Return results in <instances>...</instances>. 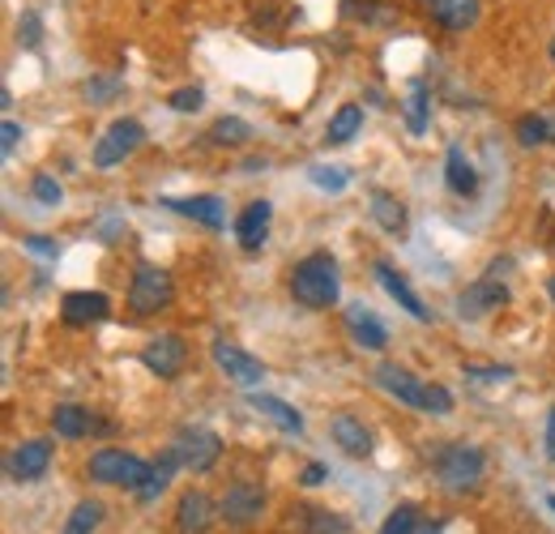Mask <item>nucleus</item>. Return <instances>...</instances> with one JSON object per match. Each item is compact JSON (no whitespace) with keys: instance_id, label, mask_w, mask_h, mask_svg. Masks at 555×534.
<instances>
[{"instance_id":"9","label":"nucleus","mask_w":555,"mask_h":534,"mask_svg":"<svg viewBox=\"0 0 555 534\" xmlns=\"http://www.w3.org/2000/svg\"><path fill=\"white\" fill-rule=\"evenodd\" d=\"M141 141H145V129H141L138 120H116V125H107V134L94 141V167L107 171V167L125 163Z\"/></svg>"},{"instance_id":"18","label":"nucleus","mask_w":555,"mask_h":534,"mask_svg":"<svg viewBox=\"0 0 555 534\" xmlns=\"http://www.w3.org/2000/svg\"><path fill=\"white\" fill-rule=\"evenodd\" d=\"M214 522V505H209L206 492H184L180 505H176V526L180 534H206Z\"/></svg>"},{"instance_id":"7","label":"nucleus","mask_w":555,"mask_h":534,"mask_svg":"<svg viewBox=\"0 0 555 534\" xmlns=\"http://www.w3.org/2000/svg\"><path fill=\"white\" fill-rule=\"evenodd\" d=\"M209 355H214L218 372H227V377H231L235 385H244V390H253V385H261V381H266V364H261L257 355H248L244 346L227 342V338H218V342L209 346Z\"/></svg>"},{"instance_id":"25","label":"nucleus","mask_w":555,"mask_h":534,"mask_svg":"<svg viewBox=\"0 0 555 534\" xmlns=\"http://www.w3.org/2000/svg\"><path fill=\"white\" fill-rule=\"evenodd\" d=\"M359 129H363V107H359V103H343V107L330 116L325 141H330V145H347L350 137H359Z\"/></svg>"},{"instance_id":"35","label":"nucleus","mask_w":555,"mask_h":534,"mask_svg":"<svg viewBox=\"0 0 555 534\" xmlns=\"http://www.w3.org/2000/svg\"><path fill=\"white\" fill-rule=\"evenodd\" d=\"M202 103H206V90H202V86L171 90V99H167V107H171V112H202Z\"/></svg>"},{"instance_id":"38","label":"nucleus","mask_w":555,"mask_h":534,"mask_svg":"<svg viewBox=\"0 0 555 534\" xmlns=\"http://www.w3.org/2000/svg\"><path fill=\"white\" fill-rule=\"evenodd\" d=\"M466 377H475V381H508L513 368H466Z\"/></svg>"},{"instance_id":"6","label":"nucleus","mask_w":555,"mask_h":534,"mask_svg":"<svg viewBox=\"0 0 555 534\" xmlns=\"http://www.w3.org/2000/svg\"><path fill=\"white\" fill-rule=\"evenodd\" d=\"M508 266V262H504ZM500 262L487 269L479 282H470L462 295H457V317L462 321H483L487 313H495V308H504L508 304V287L500 282Z\"/></svg>"},{"instance_id":"8","label":"nucleus","mask_w":555,"mask_h":534,"mask_svg":"<svg viewBox=\"0 0 555 534\" xmlns=\"http://www.w3.org/2000/svg\"><path fill=\"white\" fill-rule=\"evenodd\" d=\"M261 509H266V492H261V483H248V479H235L218 505L227 526H253L261 518Z\"/></svg>"},{"instance_id":"21","label":"nucleus","mask_w":555,"mask_h":534,"mask_svg":"<svg viewBox=\"0 0 555 534\" xmlns=\"http://www.w3.org/2000/svg\"><path fill=\"white\" fill-rule=\"evenodd\" d=\"M248 406H253L261 419L278 423L286 436H299V432H304V415H299L295 406H286L282 398H270V394H253V398H248Z\"/></svg>"},{"instance_id":"36","label":"nucleus","mask_w":555,"mask_h":534,"mask_svg":"<svg viewBox=\"0 0 555 534\" xmlns=\"http://www.w3.org/2000/svg\"><path fill=\"white\" fill-rule=\"evenodd\" d=\"M30 193H35V201H39V205H61V198H65V189H61L52 176H35Z\"/></svg>"},{"instance_id":"43","label":"nucleus","mask_w":555,"mask_h":534,"mask_svg":"<svg viewBox=\"0 0 555 534\" xmlns=\"http://www.w3.org/2000/svg\"><path fill=\"white\" fill-rule=\"evenodd\" d=\"M423 534H440V526H427V531H423Z\"/></svg>"},{"instance_id":"14","label":"nucleus","mask_w":555,"mask_h":534,"mask_svg":"<svg viewBox=\"0 0 555 534\" xmlns=\"http://www.w3.org/2000/svg\"><path fill=\"white\" fill-rule=\"evenodd\" d=\"M48 467H52V445H48V441H26V445H17L13 458H9V474H13L17 483L43 479Z\"/></svg>"},{"instance_id":"30","label":"nucleus","mask_w":555,"mask_h":534,"mask_svg":"<svg viewBox=\"0 0 555 534\" xmlns=\"http://www.w3.org/2000/svg\"><path fill=\"white\" fill-rule=\"evenodd\" d=\"M17 43H22L26 52H39V43H43V17H39L35 9H26V13L17 17Z\"/></svg>"},{"instance_id":"3","label":"nucleus","mask_w":555,"mask_h":534,"mask_svg":"<svg viewBox=\"0 0 555 534\" xmlns=\"http://www.w3.org/2000/svg\"><path fill=\"white\" fill-rule=\"evenodd\" d=\"M436 474H440V483L449 487V492H457V496H466V492H475L479 483H483V454L475 449V445H449V449H440V458H436Z\"/></svg>"},{"instance_id":"23","label":"nucleus","mask_w":555,"mask_h":534,"mask_svg":"<svg viewBox=\"0 0 555 534\" xmlns=\"http://www.w3.org/2000/svg\"><path fill=\"white\" fill-rule=\"evenodd\" d=\"M52 428H56V436H65V441H81V436H90V428H94V415H90L86 406L61 402V406L52 410Z\"/></svg>"},{"instance_id":"42","label":"nucleus","mask_w":555,"mask_h":534,"mask_svg":"<svg viewBox=\"0 0 555 534\" xmlns=\"http://www.w3.org/2000/svg\"><path fill=\"white\" fill-rule=\"evenodd\" d=\"M547 295H552V304H555V278L547 282Z\"/></svg>"},{"instance_id":"45","label":"nucleus","mask_w":555,"mask_h":534,"mask_svg":"<svg viewBox=\"0 0 555 534\" xmlns=\"http://www.w3.org/2000/svg\"><path fill=\"white\" fill-rule=\"evenodd\" d=\"M552 61H555V39H552Z\"/></svg>"},{"instance_id":"2","label":"nucleus","mask_w":555,"mask_h":534,"mask_svg":"<svg viewBox=\"0 0 555 534\" xmlns=\"http://www.w3.org/2000/svg\"><path fill=\"white\" fill-rule=\"evenodd\" d=\"M372 381H376L389 398L406 402V406H415V410H427V415H449V410H453V394H449L444 385H427V381H418L415 372H406V368H398V364H380V368L372 372Z\"/></svg>"},{"instance_id":"31","label":"nucleus","mask_w":555,"mask_h":534,"mask_svg":"<svg viewBox=\"0 0 555 534\" xmlns=\"http://www.w3.org/2000/svg\"><path fill=\"white\" fill-rule=\"evenodd\" d=\"M517 141L534 150V145H543V141H552V125H547L543 116H521V120H517Z\"/></svg>"},{"instance_id":"33","label":"nucleus","mask_w":555,"mask_h":534,"mask_svg":"<svg viewBox=\"0 0 555 534\" xmlns=\"http://www.w3.org/2000/svg\"><path fill=\"white\" fill-rule=\"evenodd\" d=\"M415 526H418V509H415V505H398V509L385 518L380 534H415Z\"/></svg>"},{"instance_id":"26","label":"nucleus","mask_w":555,"mask_h":534,"mask_svg":"<svg viewBox=\"0 0 555 534\" xmlns=\"http://www.w3.org/2000/svg\"><path fill=\"white\" fill-rule=\"evenodd\" d=\"M176 467H180V454H176V445L150 467V479H145V487H141L138 496L141 500H158L163 492H167V483H171V474H176Z\"/></svg>"},{"instance_id":"24","label":"nucleus","mask_w":555,"mask_h":534,"mask_svg":"<svg viewBox=\"0 0 555 534\" xmlns=\"http://www.w3.org/2000/svg\"><path fill=\"white\" fill-rule=\"evenodd\" d=\"M372 218H376L389 236H402V231H406V205L393 198V193H385V189L372 193Z\"/></svg>"},{"instance_id":"32","label":"nucleus","mask_w":555,"mask_h":534,"mask_svg":"<svg viewBox=\"0 0 555 534\" xmlns=\"http://www.w3.org/2000/svg\"><path fill=\"white\" fill-rule=\"evenodd\" d=\"M308 180H312L317 189H325V193H343V189L350 185V176L343 171V167H321V163L308 167Z\"/></svg>"},{"instance_id":"17","label":"nucleus","mask_w":555,"mask_h":534,"mask_svg":"<svg viewBox=\"0 0 555 534\" xmlns=\"http://www.w3.org/2000/svg\"><path fill=\"white\" fill-rule=\"evenodd\" d=\"M163 205H171L176 214H184V218H193V223H202V227H209V231H222L227 227V205L218 198H167Z\"/></svg>"},{"instance_id":"10","label":"nucleus","mask_w":555,"mask_h":534,"mask_svg":"<svg viewBox=\"0 0 555 534\" xmlns=\"http://www.w3.org/2000/svg\"><path fill=\"white\" fill-rule=\"evenodd\" d=\"M184 359H189V346H184V338L180 334L150 338L145 351H141V364H145L158 381H176V377L184 372Z\"/></svg>"},{"instance_id":"15","label":"nucleus","mask_w":555,"mask_h":534,"mask_svg":"<svg viewBox=\"0 0 555 534\" xmlns=\"http://www.w3.org/2000/svg\"><path fill=\"white\" fill-rule=\"evenodd\" d=\"M376 282H380V287L389 291V300H393L398 308H406L415 321H431V313L423 308V300L415 295V287H411V282H406L398 269L389 266V262H376Z\"/></svg>"},{"instance_id":"40","label":"nucleus","mask_w":555,"mask_h":534,"mask_svg":"<svg viewBox=\"0 0 555 534\" xmlns=\"http://www.w3.org/2000/svg\"><path fill=\"white\" fill-rule=\"evenodd\" d=\"M26 249H30V253H39V257H52V253H56V244H52L48 236H30V240H26Z\"/></svg>"},{"instance_id":"34","label":"nucleus","mask_w":555,"mask_h":534,"mask_svg":"<svg viewBox=\"0 0 555 534\" xmlns=\"http://www.w3.org/2000/svg\"><path fill=\"white\" fill-rule=\"evenodd\" d=\"M120 86H125L120 77H90V81L81 86V94H86L90 103H107V99H116V94H120Z\"/></svg>"},{"instance_id":"22","label":"nucleus","mask_w":555,"mask_h":534,"mask_svg":"<svg viewBox=\"0 0 555 534\" xmlns=\"http://www.w3.org/2000/svg\"><path fill=\"white\" fill-rule=\"evenodd\" d=\"M444 180H449V189H453L457 198H470V193L479 189V171H475V163L466 158V150H462V145H449Z\"/></svg>"},{"instance_id":"39","label":"nucleus","mask_w":555,"mask_h":534,"mask_svg":"<svg viewBox=\"0 0 555 534\" xmlns=\"http://www.w3.org/2000/svg\"><path fill=\"white\" fill-rule=\"evenodd\" d=\"M325 479H330V467H325V462H312V467H304V479H299V483H304V487H317V483H325Z\"/></svg>"},{"instance_id":"44","label":"nucleus","mask_w":555,"mask_h":534,"mask_svg":"<svg viewBox=\"0 0 555 534\" xmlns=\"http://www.w3.org/2000/svg\"><path fill=\"white\" fill-rule=\"evenodd\" d=\"M547 509H555V496H547Z\"/></svg>"},{"instance_id":"20","label":"nucleus","mask_w":555,"mask_h":534,"mask_svg":"<svg viewBox=\"0 0 555 534\" xmlns=\"http://www.w3.org/2000/svg\"><path fill=\"white\" fill-rule=\"evenodd\" d=\"M330 432H334V441L343 445V454H350V458H367L372 454V432L354 415H334Z\"/></svg>"},{"instance_id":"13","label":"nucleus","mask_w":555,"mask_h":534,"mask_svg":"<svg viewBox=\"0 0 555 534\" xmlns=\"http://www.w3.org/2000/svg\"><path fill=\"white\" fill-rule=\"evenodd\" d=\"M270 218H274V205L261 198V201H248L244 209H240V218H235V240H240V249H248V253H257L261 244H266V236H270Z\"/></svg>"},{"instance_id":"12","label":"nucleus","mask_w":555,"mask_h":534,"mask_svg":"<svg viewBox=\"0 0 555 534\" xmlns=\"http://www.w3.org/2000/svg\"><path fill=\"white\" fill-rule=\"evenodd\" d=\"M107 313H112V300L103 291H69L61 300V317H65V326H73V330L99 326Z\"/></svg>"},{"instance_id":"29","label":"nucleus","mask_w":555,"mask_h":534,"mask_svg":"<svg viewBox=\"0 0 555 534\" xmlns=\"http://www.w3.org/2000/svg\"><path fill=\"white\" fill-rule=\"evenodd\" d=\"M406 129H411V134H427V86H423V81L411 86V99H406Z\"/></svg>"},{"instance_id":"19","label":"nucleus","mask_w":555,"mask_h":534,"mask_svg":"<svg viewBox=\"0 0 555 534\" xmlns=\"http://www.w3.org/2000/svg\"><path fill=\"white\" fill-rule=\"evenodd\" d=\"M347 330H350V338H354V346H363V351H385V342H389L385 326H380L363 304L347 308Z\"/></svg>"},{"instance_id":"1","label":"nucleus","mask_w":555,"mask_h":534,"mask_svg":"<svg viewBox=\"0 0 555 534\" xmlns=\"http://www.w3.org/2000/svg\"><path fill=\"white\" fill-rule=\"evenodd\" d=\"M291 295L295 304L321 313L338 304V262L330 253H308L299 266L291 269Z\"/></svg>"},{"instance_id":"16","label":"nucleus","mask_w":555,"mask_h":534,"mask_svg":"<svg viewBox=\"0 0 555 534\" xmlns=\"http://www.w3.org/2000/svg\"><path fill=\"white\" fill-rule=\"evenodd\" d=\"M423 4L444 30H470L483 9V0H423Z\"/></svg>"},{"instance_id":"41","label":"nucleus","mask_w":555,"mask_h":534,"mask_svg":"<svg viewBox=\"0 0 555 534\" xmlns=\"http://www.w3.org/2000/svg\"><path fill=\"white\" fill-rule=\"evenodd\" d=\"M547 458L555 462V406L547 410Z\"/></svg>"},{"instance_id":"5","label":"nucleus","mask_w":555,"mask_h":534,"mask_svg":"<svg viewBox=\"0 0 555 534\" xmlns=\"http://www.w3.org/2000/svg\"><path fill=\"white\" fill-rule=\"evenodd\" d=\"M176 300V282H171V274L163 266H138L133 274V287H129V308L138 313V317H154V313H163L167 304Z\"/></svg>"},{"instance_id":"37","label":"nucleus","mask_w":555,"mask_h":534,"mask_svg":"<svg viewBox=\"0 0 555 534\" xmlns=\"http://www.w3.org/2000/svg\"><path fill=\"white\" fill-rule=\"evenodd\" d=\"M17 137H22V125H17V120H4V125H0V150L13 154V150H17Z\"/></svg>"},{"instance_id":"27","label":"nucleus","mask_w":555,"mask_h":534,"mask_svg":"<svg viewBox=\"0 0 555 534\" xmlns=\"http://www.w3.org/2000/svg\"><path fill=\"white\" fill-rule=\"evenodd\" d=\"M103 522V505L99 500H81L65 522V534H94V526Z\"/></svg>"},{"instance_id":"28","label":"nucleus","mask_w":555,"mask_h":534,"mask_svg":"<svg viewBox=\"0 0 555 534\" xmlns=\"http://www.w3.org/2000/svg\"><path fill=\"white\" fill-rule=\"evenodd\" d=\"M209 137H214L218 145H244V141L253 137V129H248V120H240V116H222V120H214Z\"/></svg>"},{"instance_id":"4","label":"nucleus","mask_w":555,"mask_h":534,"mask_svg":"<svg viewBox=\"0 0 555 534\" xmlns=\"http://www.w3.org/2000/svg\"><path fill=\"white\" fill-rule=\"evenodd\" d=\"M86 470H90V479H94V483L129 487V492H141V487H145V479H150V467H145L141 458H133V454H125V449H99Z\"/></svg>"},{"instance_id":"11","label":"nucleus","mask_w":555,"mask_h":534,"mask_svg":"<svg viewBox=\"0 0 555 534\" xmlns=\"http://www.w3.org/2000/svg\"><path fill=\"white\" fill-rule=\"evenodd\" d=\"M176 454H180V462L193 470V474H206L218 462V454H222V441L209 428H180Z\"/></svg>"}]
</instances>
